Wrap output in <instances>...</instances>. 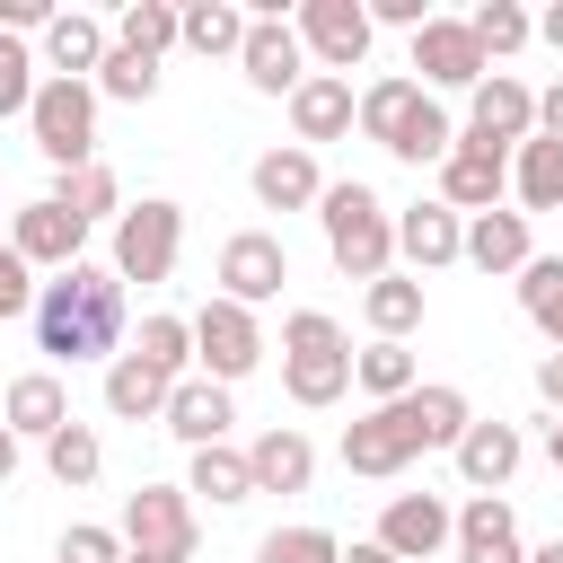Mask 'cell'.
Listing matches in <instances>:
<instances>
[{
    "label": "cell",
    "instance_id": "ac0fdd59",
    "mask_svg": "<svg viewBox=\"0 0 563 563\" xmlns=\"http://www.w3.org/2000/svg\"><path fill=\"white\" fill-rule=\"evenodd\" d=\"M457 563H528L519 554V519H510V501L501 493H475L466 510H457Z\"/></svg>",
    "mask_w": 563,
    "mask_h": 563
},
{
    "label": "cell",
    "instance_id": "ffe728a7",
    "mask_svg": "<svg viewBox=\"0 0 563 563\" xmlns=\"http://www.w3.org/2000/svg\"><path fill=\"white\" fill-rule=\"evenodd\" d=\"M457 246H466V220H457L449 202H413V211H396V255H413V273L457 264Z\"/></svg>",
    "mask_w": 563,
    "mask_h": 563
},
{
    "label": "cell",
    "instance_id": "b9f144b4",
    "mask_svg": "<svg viewBox=\"0 0 563 563\" xmlns=\"http://www.w3.org/2000/svg\"><path fill=\"white\" fill-rule=\"evenodd\" d=\"M97 97H123V106H150L158 97V62H141V53H123V44H106V62H97V79H88Z\"/></svg>",
    "mask_w": 563,
    "mask_h": 563
},
{
    "label": "cell",
    "instance_id": "d4e9b609",
    "mask_svg": "<svg viewBox=\"0 0 563 563\" xmlns=\"http://www.w3.org/2000/svg\"><path fill=\"white\" fill-rule=\"evenodd\" d=\"M167 387H176V378H158L141 352H114V361H106V413H114V422H158V413H167Z\"/></svg>",
    "mask_w": 563,
    "mask_h": 563
},
{
    "label": "cell",
    "instance_id": "52a82bcc",
    "mask_svg": "<svg viewBox=\"0 0 563 563\" xmlns=\"http://www.w3.org/2000/svg\"><path fill=\"white\" fill-rule=\"evenodd\" d=\"M185 325H194V361H202L211 387H238V378L264 361V325H255V308H238V299H202V317H185Z\"/></svg>",
    "mask_w": 563,
    "mask_h": 563
},
{
    "label": "cell",
    "instance_id": "6da1fadb",
    "mask_svg": "<svg viewBox=\"0 0 563 563\" xmlns=\"http://www.w3.org/2000/svg\"><path fill=\"white\" fill-rule=\"evenodd\" d=\"M35 343L53 361H114L123 352V282L114 264H70L53 282H35Z\"/></svg>",
    "mask_w": 563,
    "mask_h": 563
},
{
    "label": "cell",
    "instance_id": "836d02e7",
    "mask_svg": "<svg viewBox=\"0 0 563 563\" xmlns=\"http://www.w3.org/2000/svg\"><path fill=\"white\" fill-rule=\"evenodd\" d=\"M53 202H62L70 220H123V185H114V167H106V158H88V167L53 176Z\"/></svg>",
    "mask_w": 563,
    "mask_h": 563
},
{
    "label": "cell",
    "instance_id": "44dd1931",
    "mask_svg": "<svg viewBox=\"0 0 563 563\" xmlns=\"http://www.w3.org/2000/svg\"><path fill=\"white\" fill-rule=\"evenodd\" d=\"M519 457H528V440H519L510 422H466V440H457V475H466L475 493H501V484L519 475Z\"/></svg>",
    "mask_w": 563,
    "mask_h": 563
},
{
    "label": "cell",
    "instance_id": "ee69618b",
    "mask_svg": "<svg viewBox=\"0 0 563 563\" xmlns=\"http://www.w3.org/2000/svg\"><path fill=\"white\" fill-rule=\"evenodd\" d=\"M343 545L325 537V528H273L264 545H255V563H334Z\"/></svg>",
    "mask_w": 563,
    "mask_h": 563
},
{
    "label": "cell",
    "instance_id": "7c38bea8",
    "mask_svg": "<svg viewBox=\"0 0 563 563\" xmlns=\"http://www.w3.org/2000/svg\"><path fill=\"white\" fill-rule=\"evenodd\" d=\"M79 246H88V220H70L53 194H44V202H26V211H9V255H26L35 273H70V264H79Z\"/></svg>",
    "mask_w": 563,
    "mask_h": 563
},
{
    "label": "cell",
    "instance_id": "74e56055",
    "mask_svg": "<svg viewBox=\"0 0 563 563\" xmlns=\"http://www.w3.org/2000/svg\"><path fill=\"white\" fill-rule=\"evenodd\" d=\"M114 44H123V53H141V62H158V53L176 44V0H123Z\"/></svg>",
    "mask_w": 563,
    "mask_h": 563
},
{
    "label": "cell",
    "instance_id": "11a10c76",
    "mask_svg": "<svg viewBox=\"0 0 563 563\" xmlns=\"http://www.w3.org/2000/svg\"><path fill=\"white\" fill-rule=\"evenodd\" d=\"M528 563H563V537H545V545H537V554H528Z\"/></svg>",
    "mask_w": 563,
    "mask_h": 563
},
{
    "label": "cell",
    "instance_id": "4dcf8cb0",
    "mask_svg": "<svg viewBox=\"0 0 563 563\" xmlns=\"http://www.w3.org/2000/svg\"><path fill=\"white\" fill-rule=\"evenodd\" d=\"M361 317H369V334H378V343H405V334L422 325V282H405V273H378V282L361 290Z\"/></svg>",
    "mask_w": 563,
    "mask_h": 563
},
{
    "label": "cell",
    "instance_id": "c3c4849f",
    "mask_svg": "<svg viewBox=\"0 0 563 563\" xmlns=\"http://www.w3.org/2000/svg\"><path fill=\"white\" fill-rule=\"evenodd\" d=\"M537 396L563 413V352H545V361H537Z\"/></svg>",
    "mask_w": 563,
    "mask_h": 563
},
{
    "label": "cell",
    "instance_id": "5b68a950",
    "mask_svg": "<svg viewBox=\"0 0 563 563\" xmlns=\"http://www.w3.org/2000/svg\"><path fill=\"white\" fill-rule=\"evenodd\" d=\"M185 255V202L150 194V202H123L114 220V282H167Z\"/></svg>",
    "mask_w": 563,
    "mask_h": 563
},
{
    "label": "cell",
    "instance_id": "8992f818",
    "mask_svg": "<svg viewBox=\"0 0 563 563\" xmlns=\"http://www.w3.org/2000/svg\"><path fill=\"white\" fill-rule=\"evenodd\" d=\"M123 545L150 554V563H194V545H202L194 493H185V484H141V493L123 501Z\"/></svg>",
    "mask_w": 563,
    "mask_h": 563
},
{
    "label": "cell",
    "instance_id": "7bdbcfd3",
    "mask_svg": "<svg viewBox=\"0 0 563 563\" xmlns=\"http://www.w3.org/2000/svg\"><path fill=\"white\" fill-rule=\"evenodd\" d=\"M35 106V53L26 35H0V114H26Z\"/></svg>",
    "mask_w": 563,
    "mask_h": 563
},
{
    "label": "cell",
    "instance_id": "83f0119b",
    "mask_svg": "<svg viewBox=\"0 0 563 563\" xmlns=\"http://www.w3.org/2000/svg\"><path fill=\"white\" fill-rule=\"evenodd\" d=\"M176 44L202 53V62H220V53L246 44V9L238 0H194V9H176Z\"/></svg>",
    "mask_w": 563,
    "mask_h": 563
},
{
    "label": "cell",
    "instance_id": "7dc6e473",
    "mask_svg": "<svg viewBox=\"0 0 563 563\" xmlns=\"http://www.w3.org/2000/svg\"><path fill=\"white\" fill-rule=\"evenodd\" d=\"M44 26H53L44 0H0V35H44Z\"/></svg>",
    "mask_w": 563,
    "mask_h": 563
},
{
    "label": "cell",
    "instance_id": "bcb514c9",
    "mask_svg": "<svg viewBox=\"0 0 563 563\" xmlns=\"http://www.w3.org/2000/svg\"><path fill=\"white\" fill-rule=\"evenodd\" d=\"M9 317H35V264L0 246V325H9Z\"/></svg>",
    "mask_w": 563,
    "mask_h": 563
},
{
    "label": "cell",
    "instance_id": "d590c367",
    "mask_svg": "<svg viewBox=\"0 0 563 563\" xmlns=\"http://www.w3.org/2000/svg\"><path fill=\"white\" fill-rule=\"evenodd\" d=\"M185 493H202L211 510H229V501H246L255 493V475H246V449H194V475H185Z\"/></svg>",
    "mask_w": 563,
    "mask_h": 563
},
{
    "label": "cell",
    "instance_id": "e575fe53",
    "mask_svg": "<svg viewBox=\"0 0 563 563\" xmlns=\"http://www.w3.org/2000/svg\"><path fill=\"white\" fill-rule=\"evenodd\" d=\"M519 308H528V325L563 352V255H528V264H519Z\"/></svg>",
    "mask_w": 563,
    "mask_h": 563
},
{
    "label": "cell",
    "instance_id": "6f0895ef",
    "mask_svg": "<svg viewBox=\"0 0 563 563\" xmlns=\"http://www.w3.org/2000/svg\"><path fill=\"white\" fill-rule=\"evenodd\" d=\"M0 246H9V238H0Z\"/></svg>",
    "mask_w": 563,
    "mask_h": 563
},
{
    "label": "cell",
    "instance_id": "8fae6325",
    "mask_svg": "<svg viewBox=\"0 0 563 563\" xmlns=\"http://www.w3.org/2000/svg\"><path fill=\"white\" fill-rule=\"evenodd\" d=\"M282 282H290V246H282L273 229H238V238L220 246V299L264 308V299H282Z\"/></svg>",
    "mask_w": 563,
    "mask_h": 563
},
{
    "label": "cell",
    "instance_id": "3957f363",
    "mask_svg": "<svg viewBox=\"0 0 563 563\" xmlns=\"http://www.w3.org/2000/svg\"><path fill=\"white\" fill-rule=\"evenodd\" d=\"M317 220H325V255H334V273L378 282V273L396 264V211H387L369 185H325V194H317Z\"/></svg>",
    "mask_w": 563,
    "mask_h": 563
},
{
    "label": "cell",
    "instance_id": "f907efd6",
    "mask_svg": "<svg viewBox=\"0 0 563 563\" xmlns=\"http://www.w3.org/2000/svg\"><path fill=\"white\" fill-rule=\"evenodd\" d=\"M334 563H396V554H387V545H378V537H361V545H343V554H334Z\"/></svg>",
    "mask_w": 563,
    "mask_h": 563
},
{
    "label": "cell",
    "instance_id": "60d3db41",
    "mask_svg": "<svg viewBox=\"0 0 563 563\" xmlns=\"http://www.w3.org/2000/svg\"><path fill=\"white\" fill-rule=\"evenodd\" d=\"M158 378H194V325L185 317H141V343H132Z\"/></svg>",
    "mask_w": 563,
    "mask_h": 563
},
{
    "label": "cell",
    "instance_id": "9c48e42d",
    "mask_svg": "<svg viewBox=\"0 0 563 563\" xmlns=\"http://www.w3.org/2000/svg\"><path fill=\"white\" fill-rule=\"evenodd\" d=\"M501 194H510V150H493V141L457 132V141H449V158H440V202L466 220V211H501Z\"/></svg>",
    "mask_w": 563,
    "mask_h": 563
},
{
    "label": "cell",
    "instance_id": "7402d4cb",
    "mask_svg": "<svg viewBox=\"0 0 563 563\" xmlns=\"http://www.w3.org/2000/svg\"><path fill=\"white\" fill-rule=\"evenodd\" d=\"M246 475H255V493H308V475H317V449H308V431L273 422V431L246 449Z\"/></svg>",
    "mask_w": 563,
    "mask_h": 563
},
{
    "label": "cell",
    "instance_id": "f546056e",
    "mask_svg": "<svg viewBox=\"0 0 563 563\" xmlns=\"http://www.w3.org/2000/svg\"><path fill=\"white\" fill-rule=\"evenodd\" d=\"M413 106H422V79H369V88L352 97V123H361L378 150H396V132H405Z\"/></svg>",
    "mask_w": 563,
    "mask_h": 563
},
{
    "label": "cell",
    "instance_id": "9f6ffc18",
    "mask_svg": "<svg viewBox=\"0 0 563 563\" xmlns=\"http://www.w3.org/2000/svg\"><path fill=\"white\" fill-rule=\"evenodd\" d=\"M123 563H150V554H132V545H123Z\"/></svg>",
    "mask_w": 563,
    "mask_h": 563
},
{
    "label": "cell",
    "instance_id": "30bf717a",
    "mask_svg": "<svg viewBox=\"0 0 563 563\" xmlns=\"http://www.w3.org/2000/svg\"><path fill=\"white\" fill-rule=\"evenodd\" d=\"M413 457H422V431H413L405 396L396 405H369L361 422H343V466L352 475H405Z\"/></svg>",
    "mask_w": 563,
    "mask_h": 563
},
{
    "label": "cell",
    "instance_id": "8d00e7d4",
    "mask_svg": "<svg viewBox=\"0 0 563 563\" xmlns=\"http://www.w3.org/2000/svg\"><path fill=\"white\" fill-rule=\"evenodd\" d=\"M44 466H53V484L88 493V484H97V466H106V440H97L88 422H62V431L44 440Z\"/></svg>",
    "mask_w": 563,
    "mask_h": 563
},
{
    "label": "cell",
    "instance_id": "d6986e66",
    "mask_svg": "<svg viewBox=\"0 0 563 563\" xmlns=\"http://www.w3.org/2000/svg\"><path fill=\"white\" fill-rule=\"evenodd\" d=\"M290 132H299V150H308V141H343V132H352V79L308 70V79L290 88Z\"/></svg>",
    "mask_w": 563,
    "mask_h": 563
},
{
    "label": "cell",
    "instance_id": "4316f807",
    "mask_svg": "<svg viewBox=\"0 0 563 563\" xmlns=\"http://www.w3.org/2000/svg\"><path fill=\"white\" fill-rule=\"evenodd\" d=\"M0 422H9L18 440H53V431L70 422V396H62V378H53V369H26V378L9 387V405H0Z\"/></svg>",
    "mask_w": 563,
    "mask_h": 563
},
{
    "label": "cell",
    "instance_id": "ba28073f",
    "mask_svg": "<svg viewBox=\"0 0 563 563\" xmlns=\"http://www.w3.org/2000/svg\"><path fill=\"white\" fill-rule=\"evenodd\" d=\"M238 70L255 97H290L308 79V53H299V26L282 9H246V44H238Z\"/></svg>",
    "mask_w": 563,
    "mask_h": 563
},
{
    "label": "cell",
    "instance_id": "f5cc1de1",
    "mask_svg": "<svg viewBox=\"0 0 563 563\" xmlns=\"http://www.w3.org/2000/svg\"><path fill=\"white\" fill-rule=\"evenodd\" d=\"M9 475H18V431L0 422V484H9Z\"/></svg>",
    "mask_w": 563,
    "mask_h": 563
},
{
    "label": "cell",
    "instance_id": "e0dca14e",
    "mask_svg": "<svg viewBox=\"0 0 563 563\" xmlns=\"http://www.w3.org/2000/svg\"><path fill=\"white\" fill-rule=\"evenodd\" d=\"M158 422H167L185 449H220V440H229V422H238V405H229V387H211V378L194 369V378H176V387H167V413H158Z\"/></svg>",
    "mask_w": 563,
    "mask_h": 563
},
{
    "label": "cell",
    "instance_id": "5bb4252c",
    "mask_svg": "<svg viewBox=\"0 0 563 563\" xmlns=\"http://www.w3.org/2000/svg\"><path fill=\"white\" fill-rule=\"evenodd\" d=\"M299 53H317L334 79L369 53V9L361 0H299Z\"/></svg>",
    "mask_w": 563,
    "mask_h": 563
},
{
    "label": "cell",
    "instance_id": "816d5d0a",
    "mask_svg": "<svg viewBox=\"0 0 563 563\" xmlns=\"http://www.w3.org/2000/svg\"><path fill=\"white\" fill-rule=\"evenodd\" d=\"M537 35H545V44H554V53H563V0H554V9H545V18H537Z\"/></svg>",
    "mask_w": 563,
    "mask_h": 563
},
{
    "label": "cell",
    "instance_id": "db71d44e",
    "mask_svg": "<svg viewBox=\"0 0 563 563\" xmlns=\"http://www.w3.org/2000/svg\"><path fill=\"white\" fill-rule=\"evenodd\" d=\"M545 457H554V466H563V413H554V422H545Z\"/></svg>",
    "mask_w": 563,
    "mask_h": 563
},
{
    "label": "cell",
    "instance_id": "603a6c76",
    "mask_svg": "<svg viewBox=\"0 0 563 563\" xmlns=\"http://www.w3.org/2000/svg\"><path fill=\"white\" fill-rule=\"evenodd\" d=\"M97 62H106V26H97L88 9H53V26H44V70H53V79H97Z\"/></svg>",
    "mask_w": 563,
    "mask_h": 563
},
{
    "label": "cell",
    "instance_id": "2e32d148",
    "mask_svg": "<svg viewBox=\"0 0 563 563\" xmlns=\"http://www.w3.org/2000/svg\"><path fill=\"white\" fill-rule=\"evenodd\" d=\"M413 70H422V88H475L493 62L475 53V35H466V18H431L422 35H413Z\"/></svg>",
    "mask_w": 563,
    "mask_h": 563
},
{
    "label": "cell",
    "instance_id": "7a4b0ae2",
    "mask_svg": "<svg viewBox=\"0 0 563 563\" xmlns=\"http://www.w3.org/2000/svg\"><path fill=\"white\" fill-rule=\"evenodd\" d=\"M282 387H290V405H308V413L343 405V387H352V334H343L325 308H290V317H282Z\"/></svg>",
    "mask_w": 563,
    "mask_h": 563
},
{
    "label": "cell",
    "instance_id": "f6af8a7d",
    "mask_svg": "<svg viewBox=\"0 0 563 563\" xmlns=\"http://www.w3.org/2000/svg\"><path fill=\"white\" fill-rule=\"evenodd\" d=\"M62 563H123V528H97V519H79V528L62 537Z\"/></svg>",
    "mask_w": 563,
    "mask_h": 563
},
{
    "label": "cell",
    "instance_id": "ab89813d",
    "mask_svg": "<svg viewBox=\"0 0 563 563\" xmlns=\"http://www.w3.org/2000/svg\"><path fill=\"white\" fill-rule=\"evenodd\" d=\"M449 141H457V123H449V114H440V97L422 88V106L405 114V132H396V150H387V158L422 167V158H449Z\"/></svg>",
    "mask_w": 563,
    "mask_h": 563
},
{
    "label": "cell",
    "instance_id": "277c9868",
    "mask_svg": "<svg viewBox=\"0 0 563 563\" xmlns=\"http://www.w3.org/2000/svg\"><path fill=\"white\" fill-rule=\"evenodd\" d=\"M26 132H35V150H44L62 176L88 167V158H97V88H88V79H35Z\"/></svg>",
    "mask_w": 563,
    "mask_h": 563
},
{
    "label": "cell",
    "instance_id": "484cf974",
    "mask_svg": "<svg viewBox=\"0 0 563 563\" xmlns=\"http://www.w3.org/2000/svg\"><path fill=\"white\" fill-rule=\"evenodd\" d=\"M457 255H466L475 273H519V264H528V211H475Z\"/></svg>",
    "mask_w": 563,
    "mask_h": 563
},
{
    "label": "cell",
    "instance_id": "d6a6232c",
    "mask_svg": "<svg viewBox=\"0 0 563 563\" xmlns=\"http://www.w3.org/2000/svg\"><path fill=\"white\" fill-rule=\"evenodd\" d=\"M510 185H519V202H528V211H563V141L528 132V141H519V158H510Z\"/></svg>",
    "mask_w": 563,
    "mask_h": 563
},
{
    "label": "cell",
    "instance_id": "f35d334b",
    "mask_svg": "<svg viewBox=\"0 0 563 563\" xmlns=\"http://www.w3.org/2000/svg\"><path fill=\"white\" fill-rule=\"evenodd\" d=\"M466 35H475V53H484V62H510V53L537 35V18H528L519 0H484V9L466 18Z\"/></svg>",
    "mask_w": 563,
    "mask_h": 563
},
{
    "label": "cell",
    "instance_id": "681fc988",
    "mask_svg": "<svg viewBox=\"0 0 563 563\" xmlns=\"http://www.w3.org/2000/svg\"><path fill=\"white\" fill-rule=\"evenodd\" d=\"M537 132H545V141H563V79L537 97Z\"/></svg>",
    "mask_w": 563,
    "mask_h": 563
},
{
    "label": "cell",
    "instance_id": "cb8c5ba5",
    "mask_svg": "<svg viewBox=\"0 0 563 563\" xmlns=\"http://www.w3.org/2000/svg\"><path fill=\"white\" fill-rule=\"evenodd\" d=\"M317 194H325V176H317V158H308L299 141L255 158V202H264V211H308Z\"/></svg>",
    "mask_w": 563,
    "mask_h": 563
},
{
    "label": "cell",
    "instance_id": "9a60e30c",
    "mask_svg": "<svg viewBox=\"0 0 563 563\" xmlns=\"http://www.w3.org/2000/svg\"><path fill=\"white\" fill-rule=\"evenodd\" d=\"M466 97H475V114H466V132H475V141L510 150V141H528V132H537V88H528V79H510V70H484Z\"/></svg>",
    "mask_w": 563,
    "mask_h": 563
},
{
    "label": "cell",
    "instance_id": "f1b7e54d",
    "mask_svg": "<svg viewBox=\"0 0 563 563\" xmlns=\"http://www.w3.org/2000/svg\"><path fill=\"white\" fill-rule=\"evenodd\" d=\"M405 413H413V431H422V449H457V440H466V422H475V405H466V387H449V378H431V387H413V396H405Z\"/></svg>",
    "mask_w": 563,
    "mask_h": 563
},
{
    "label": "cell",
    "instance_id": "4fadbf2b",
    "mask_svg": "<svg viewBox=\"0 0 563 563\" xmlns=\"http://www.w3.org/2000/svg\"><path fill=\"white\" fill-rule=\"evenodd\" d=\"M449 537H457V510H449L440 493H396V501L378 510V545H387L396 563H431Z\"/></svg>",
    "mask_w": 563,
    "mask_h": 563
},
{
    "label": "cell",
    "instance_id": "1f68e13d",
    "mask_svg": "<svg viewBox=\"0 0 563 563\" xmlns=\"http://www.w3.org/2000/svg\"><path fill=\"white\" fill-rule=\"evenodd\" d=\"M352 387H361L369 405L413 396V387H422V378H413V343H361V352H352Z\"/></svg>",
    "mask_w": 563,
    "mask_h": 563
}]
</instances>
